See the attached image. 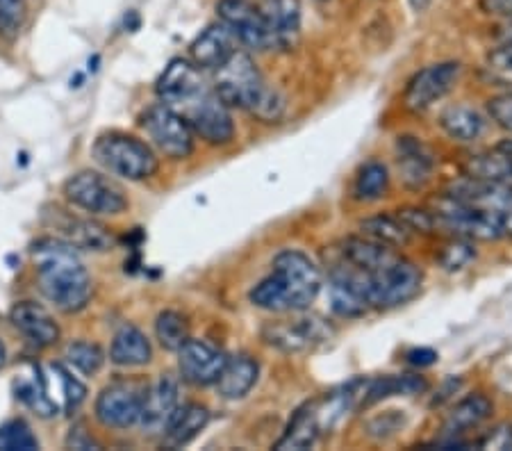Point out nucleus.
<instances>
[{"label":"nucleus","instance_id":"obj_1","mask_svg":"<svg viewBox=\"0 0 512 451\" xmlns=\"http://www.w3.org/2000/svg\"><path fill=\"white\" fill-rule=\"evenodd\" d=\"M158 96L164 105H169L187 121L192 133L203 142L212 146L233 142L235 123L230 117V108L201 76V69L189 60L176 57L169 62L158 80Z\"/></svg>","mask_w":512,"mask_h":451},{"label":"nucleus","instance_id":"obj_2","mask_svg":"<svg viewBox=\"0 0 512 451\" xmlns=\"http://www.w3.org/2000/svg\"><path fill=\"white\" fill-rule=\"evenodd\" d=\"M37 287L48 303L71 315L87 308L94 294L92 274L78 256V249L62 237H41L32 246Z\"/></svg>","mask_w":512,"mask_h":451},{"label":"nucleus","instance_id":"obj_3","mask_svg":"<svg viewBox=\"0 0 512 451\" xmlns=\"http://www.w3.org/2000/svg\"><path fill=\"white\" fill-rule=\"evenodd\" d=\"M321 269L308 253L285 249L271 262V274L253 287L251 303L271 313H303L319 297Z\"/></svg>","mask_w":512,"mask_h":451},{"label":"nucleus","instance_id":"obj_4","mask_svg":"<svg viewBox=\"0 0 512 451\" xmlns=\"http://www.w3.org/2000/svg\"><path fill=\"white\" fill-rule=\"evenodd\" d=\"M214 92L228 108L249 112L264 123L280 121L287 110L283 92L262 76L253 57L244 51H235L217 69Z\"/></svg>","mask_w":512,"mask_h":451},{"label":"nucleus","instance_id":"obj_5","mask_svg":"<svg viewBox=\"0 0 512 451\" xmlns=\"http://www.w3.org/2000/svg\"><path fill=\"white\" fill-rule=\"evenodd\" d=\"M360 274L365 276L371 308L403 306V303L417 297L421 283H424L421 269L406 256H401L394 246L387 249L385 256L381 260H376L374 265L360 269Z\"/></svg>","mask_w":512,"mask_h":451},{"label":"nucleus","instance_id":"obj_6","mask_svg":"<svg viewBox=\"0 0 512 451\" xmlns=\"http://www.w3.org/2000/svg\"><path fill=\"white\" fill-rule=\"evenodd\" d=\"M92 158L107 174L139 183L158 174L160 160L142 139L126 133H105L94 142Z\"/></svg>","mask_w":512,"mask_h":451},{"label":"nucleus","instance_id":"obj_7","mask_svg":"<svg viewBox=\"0 0 512 451\" xmlns=\"http://www.w3.org/2000/svg\"><path fill=\"white\" fill-rule=\"evenodd\" d=\"M64 196L73 208L89 217H117L128 210V196L123 187L101 171H78L64 183Z\"/></svg>","mask_w":512,"mask_h":451},{"label":"nucleus","instance_id":"obj_8","mask_svg":"<svg viewBox=\"0 0 512 451\" xmlns=\"http://www.w3.org/2000/svg\"><path fill=\"white\" fill-rule=\"evenodd\" d=\"M262 338L269 347L283 354H305L335 338V328L321 315H296L289 319H276L262 328Z\"/></svg>","mask_w":512,"mask_h":451},{"label":"nucleus","instance_id":"obj_9","mask_svg":"<svg viewBox=\"0 0 512 451\" xmlns=\"http://www.w3.org/2000/svg\"><path fill=\"white\" fill-rule=\"evenodd\" d=\"M142 128L160 153L171 160H185L194 153V133L187 121L169 105H151L142 117Z\"/></svg>","mask_w":512,"mask_h":451},{"label":"nucleus","instance_id":"obj_10","mask_svg":"<svg viewBox=\"0 0 512 451\" xmlns=\"http://www.w3.org/2000/svg\"><path fill=\"white\" fill-rule=\"evenodd\" d=\"M328 299L335 315L355 319L367 315L371 310L365 276L351 262L337 260L328 274Z\"/></svg>","mask_w":512,"mask_h":451},{"label":"nucleus","instance_id":"obj_11","mask_svg":"<svg viewBox=\"0 0 512 451\" xmlns=\"http://www.w3.org/2000/svg\"><path fill=\"white\" fill-rule=\"evenodd\" d=\"M146 385L117 381L103 388L96 399V420L107 429H130L139 424L142 417V401H144Z\"/></svg>","mask_w":512,"mask_h":451},{"label":"nucleus","instance_id":"obj_12","mask_svg":"<svg viewBox=\"0 0 512 451\" xmlns=\"http://www.w3.org/2000/svg\"><path fill=\"white\" fill-rule=\"evenodd\" d=\"M460 73V62H440L417 71L408 82L406 94H403V105H406V110L424 112L428 108H433L437 101H442V98L458 85Z\"/></svg>","mask_w":512,"mask_h":451},{"label":"nucleus","instance_id":"obj_13","mask_svg":"<svg viewBox=\"0 0 512 451\" xmlns=\"http://www.w3.org/2000/svg\"><path fill=\"white\" fill-rule=\"evenodd\" d=\"M447 194L490 212V215L501 221L503 235L512 237V187L494 183V180L467 176L465 180H460V183H453Z\"/></svg>","mask_w":512,"mask_h":451},{"label":"nucleus","instance_id":"obj_14","mask_svg":"<svg viewBox=\"0 0 512 451\" xmlns=\"http://www.w3.org/2000/svg\"><path fill=\"white\" fill-rule=\"evenodd\" d=\"M217 14L219 21L233 30L239 44L249 46L253 51L274 48L260 5H253L251 0H219Z\"/></svg>","mask_w":512,"mask_h":451},{"label":"nucleus","instance_id":"obj_15","mask_svg":"<svg viewBox=\"0 0 512 451\" xmlns=\"http://www.w3.org/2000/svg\"><path fill=\"white\" fill-rule=\"evenodd\" d=\"M226 354L210 342L189 338L183 347L178 349V369L183 381L205 388L219 381L221 372L226 367Z\"/></svg>","mask_w":512,"mask_h":451},{"label":"nucleus","instance_id":"obj_16","mask_svg":"<svg viewBox=\"0 0 512 451\" xmlns=\"http://www.w3.org/2000/svg\"><path fill=\"white\" fill-rule=\"evenodd\" d=\"M10 322L30 344L39 349L55 347L62 338V328L55 317L37 301H19L10 310Z\"/></svg>","mask_w":512,"mask_h":451},{"label":"nucleus","instance_id":"obj_17","mask_svg":"<svg viewBox=\"0 0 512 451\" xmlns=\"http://www.w3.org/2000/svg\"><path fill=\"white\" fill-rule=\"evenodd\" d=\"M178 379L171 374H162L155 383H146L142 401V424L144 431L164 433V426L171 420L173 410L180 406Z\"/></svg>","mask_w":512,"mask_h":451},{"label":"nucleus","instance_id":"obj_18","mask_svg":"<svg viewBox=\"0 0 512 451\" xmlns=\"http://www.w3.org/2000/svg\"><path fill=\"white\" fill-rule=\"evenodd\" d=\"M237 44L239 41L233 35V30H230L226 23L219 21L214 23V26L205 28L201 35L192 41V46H189V62L201 71H217L230 55L239 51Z\"/></svg>","mask_w":512,"mask_h":451},{"label":"nucleus","instance_id":"obj_19","mask_svg":"<svg viewBox=\"0 0 512 451\" xmlns=\"http://www.w3.org/2000/svg\"><path fill=\"white\" fill-rule=\"evenodd\" d=\"M264 21H267L271 46L289 48L296 46L301 37V3L299 0H262L260 5Z\"/></svg>","mask_w":512,"mask_h":451},{"label":"nucleus","instance_id":"obj_20","mask_svg":"<svg viewBox=\"0 0 512 451\" xmlns=\"http://www.w3.org/2000/svg\"><path fill=\"white\" fill-rule=\"evenodd\" d=\"M396 164H399L401 178L410 190H421L431 183L435 171V155L417 137H399L396 142Z\"/></svg>","mask_w":512,"mask_h":451},{"label":"nucleus","instance_id":"obj_21","mask_svg":"<svg viewBox=\"0 0 512 451\" xmlns=\"http://www.w3.org/2000/svg\"><path fill=\"white\" fill-rule=\"evenodd\" d=\"M210 422V410L201 404H185L173 410L164 426V447L180 449L192 442Z\"/></svg>","mask_w":512,"mask_h":451},{"label":"nucleus","instance_id":"obj_22","mask_svg":"<svg viewBox=\"0 0 512 451\" xmlns=\"http://www.w3.org/2000/svg\"><path fill=\"white\" fill-rule=\"evenodd\" d=\"M153 358L151 340L146 338L142 328L135 324H123L117 333H114L112 347H110V360L119 367H142L148 365Z\"/></svg>","mask_w":512,"mask_h":451},{"label":"nucleus","instance_id":"obj_23","mask_svg":"<svg viewBox=\"0 0 512 451\" xmlns=\"http://www.w3.org/2000/svg\"><path fill=\"white\" fill-rule=\"evenodd\" d=\"M258 376H260L258 360L246 354H239L226 360L224 372H221L219 381L214 385H217L221 397L235 401L249 395L253 385L258 383Z\"/></svg>","mask_w":512,"mask_h":451},{"label":"nucleus","instance_id":"obj_24","mask_svg":"<svg viewBox=\"0 0 512 451\" xmlns=\"http://www.w3.org/2000/svg\"><path fill=\"white\" fill-rule=\"evenodd\" d=\"M57 231H62V240L76 246L80 251H110L112 249V235L103 224L96 219H82V217H69L66 215L62 224H57Z\"/></svg>","mask_w":512,"mask_h":451},{"label":"nucleus","instance_id":"obj_25","mask_svg":"<svg viewBox=\"0 0 512 451\" xmlns=\"http://www.w3.org/2000/svg\"><path fill=\"white\" fill-rule=\"evenodd\" d=\"M492 410V401L481 395V392L458 401L451 408L447 420H444V438H460L469 429H476V426H481L492 415Z\"/></svg>","mask_w":512,"mask_h":451},{"label":"nucleus","instance_id":"obj_26","mask_svg":"<svg viewBox=\"0 0 512 451\" xmlns=\"http://www.w3.org/2000/svg\"><path fill=\"white\" fill-rule=\"evenodd\" d=\"M440 126L451 139L467 144V142H476V139H481V135L485 133L487 121L481 112L472 108V105L458 103L442 112Z\"/></svg>","mask_w":512,"mask_h":451},{"label":"nucleus","instance_id":"obj_27","mask_svg":"<svg viewBox=\"0 0 512 451\" xmlns=\"http://www.w3.org/2000/svg\"><path fill=\"white\" fill-rule=\"evenodd\" d=\"M428 390V381L424 376L401 374V376H381V379L367 381L365 395H362V406H374L378 401H385L396 395L410 397Z\"/></svg>","mask_w":512,"mask_h":451},{"label":"nucleus","instance_id":"obj_28","mask_svg":"<svg viewBox=\"0 0 512 451\" xmlns=\"http://www.w3.org/2000/svg\"><path fill=\"white\" fill-rule=\"evenodd\" d=\"M324 436L319 420L312 408V401H308L303 408H299L289 422L285 436L276 442V449H308Z\"/></svg>","mask_w":512,"mask_h":451},{"label":"nucleus","instance_id":"obj_29","mask_svg":"<svg viewBox=\"0 0 512 451\" xmlns=\"http://www.w3.org/2000/svg\"><path fill=\"white\" fill-rule=\"evenodd\" d=\"M14 388L16 397H19L30 410H35L39 417H53L57 415V410H60V406L51 399V392H48L46 374L39 372L37 367H32L30 376H19V379L14 381Z\"/></svg>","mask_w":512,"mask_h":451},{"label":"nucleus","instance_id":"obj_30","mask_svg":"<svg viewBox=\"0 0 512 451\" xmlns=\"http://www.w3.org/2000/svg\"><path fill=\"white\" fill-rule=\"evenodd\" d=\"M465 171L469 178L494 180V183L512 187V155L501 149L476 155V158L465 164Z\"/></svg>","mask_w":512,"mask_h":451},{"label":"nucleus","instance_id":"obj_31","mask_svg":"<svg viewBox=\"0 0 512 451\" xmlns=\"http://www.w3.org/2000/svg\"><path fill=\"white\" fill-rule=\"evenodd\" d=\"M362 233L371 240L390 244L394 249H401V246L410 244L412 240V228L403 221L399 215H378L371 217L360 224Z\"/></svg>","mask_w":512,"mask_h":451},{"label":"nucleus","instance_id":"obj_32","mask_svg":"<svg viewBox=\"0 0 512 451\" xmlns=\"http://www.w3.org/2000/svg\"><path fill=\"white\" fill-rule=\"evenodd\" d=\"M390 190V171L383 162L371 160L355 178V196L360 201H378Z\"/></svg>","mask_w":512,"mask_h":451},{"label":"nucleus","instance_id":"obj_33","mask_svg":"<svg viewBox=\"0 0 512 451\" xmlns=\"http://www.w3.org/2000/svg\"><path fill=\"white\" fill-rule=\"evenodd\" d=\"M155 338L167 351H176L189 340V326L185 315L178 310H162L155 319Z\"/></svg>","mask_w":512,"mask_h":451},{"label":"nucleus","instance_id":"obj_34","mask_svg":"<svg viewBox=\"0 0 512 451\" xmlns=\"http://www.w3.org/2000/svg\"><path fill=\"white\" fill-rule=\"evenodd\" d=\"M39 440L26 420H10L0 426V451H35Z\"/></svg>","mask_w":512,"mask_h":451},{"label":"nucleus","instance_id":"obj_35","mask_svg":"<svg viewBox=\"0 0 512 451\" xmlns=\"http://www.w3.org/2000/svg\"><path fill=\"white\" fill-rule=\"evenodd\" d=\"M66 360H69V363L76 367L78 372L87 374V376H94L98 369L103 367L105 354H103V349L98 347V344L78 340V342H71L69 347H66Z\"/></svg>","mask_w":512,"mask_h":451},{"label":"nucleus","instance_id":"obj_36","mask_svg":"<svg viewBox=\"0 0 512 451\" xmlns=\"http://www.w3.org/2000/svg\"><path fill=\"white\" fill-rule=\"evenodd\" d=\"M28 3L26 0H0V37L14 41L26 28Z\"/></svg>","mask_w":512,"mask_h":451},{"label":"nucleus","instance_id":"obj_37","mask_svg":"<svg viewBox=\"0 0 512 451\" xmlns=\"http://www.w3.org/2000/svg\"><path fill=\"white\" fill-rule=\"evenodd\" d=\"M474 258L476 249L472 240H467V237H453V240L444 244L442 251L437 253V262H440L442 269H447V272H460V269H465Z\"/></svg>","mask_w":512,"mask_h":451},{"label":"nucleus","instance_id":"obj_38","mask_svg":"<svg viewBox=\"0 0 512 451\" xmlns=\"http://www.w3.org/2000/svg\"><path fill=\"white\" fill-rule=\"evenodd\" d=\"M487 112L499 128L512 133V94H499L487 101Z\"/></svg>","mask_w":512,"mask_h":451},{"label":"nucleus","instance_id":"obj_39","mask_svg":"<svg viewBox=\"0 0 512 451\" xmlns=\"http://www.w3.org/2000/svg\"><path fill=\"white\" fill-rule=\"evenodd\" d=\"M487 69L501 78L512 80V44H501L487 53Z\"/></svg>","mask_w":512,"mask_h":451},{"label":"nucleus","instance_id":"obj_40","mask_svg":"<svg viewBox=\"0 0 512 451\" xmlns=\"http://www.w3.org/2000/svg\"><path fill=\"white\" fill-rule=\"evenodd\" d=\"M483 449H512V426L501 424L478 442Z\"/></svg>","mask_w":512,"mask_h":451},{"label":"nucleus","instance_id":"obj_41","mask_svg":"<svg viewBox=\"0 0 512 451\" xmlns=\"http://www.w3.org/2000/svg\"><path fill=\"white\" fill-rule=\"evenodd\" d=\"M66 445L71 449H101V445L85 431V424L73 426L69 438H66Z\"/></svg>","mask_w":512,"mask_h":451},{"label":"nucleus","instance_id":"obj_42","mask_svg":"<svg viewBox=\"0 0 512 451\" xmlns=\"http://www.w3.org/2000/svg\"><path fill=\"white\" fill-rule=\"evenodd\" d=\"M408 363L410 365H417V367H431L437 363V351L435 349H428V347H417V349H410L408 354Z\"/></svg>","mask_w":512,"mask_h":451},{"label":"nucleus","instance_id":"obj_43","mask_svg":"<svg viewBox=\"0 0 512 451\" xmlns=\"http://www.w3.org/2000/svg\"><path fill=\"white\" fill-rule=\"evenodd\" d=\"M483 12L512 21V0H481Z\"/></svg>","mask_w":512,"mask_h":451},{"label":"nucleus","instance_id":"obj_44","mask_svg":"<svg viewBox=\"0 0 512 451\" xmlns=\"http://www.w3.org/2000/svg\"><path fill=\"white\" fill-rule=\"evenodd\" d=\"M408 3H410V7H412V10H415V12H426L428 10V7H431V3H433V0H408Z\"/></svg>","mask_w":512,"mask_h":451},{"label":"nucleus","instance_id":"obj_45","mask_svg":"<svg viewBox=\"0 0 512 451\" xmlns=\"http://www.w3.org/2000/svg\"><path fill=\"white\" fill-rule=\"evenodd\" d=\"M501 44H512V21H510V26L503 28V32H501Z\"/></svg>","mask_w":512,"mask_h":451},{"label":"nucleus","instance_id":"obj_46","mask_svg":"<svg viewBox=\"0 0 512 451\" xmlns=\"http://www.w3.org/2000/svg\"><path fill=\"white\" fill-rule=\"evenodd\" d=\"M5 360H7V351H5V344L0 342V369L5 367Z\"/></svg>","mask_w":512,"mask_h":451},{"label":"nucleus","instance_id":"obj_47","mask_svg":"<svg viewBox=\"0 0 512 451\" xmlns=\"http://www.w3.org/2000/svg\"><path fill=\"white\" fill-rule=\"evenodd\" d=\"M499 149L512 155V139H506V142H501V144H499Z\"/></svg>","mask_w":512,"mask_h":451}]
</instances>
